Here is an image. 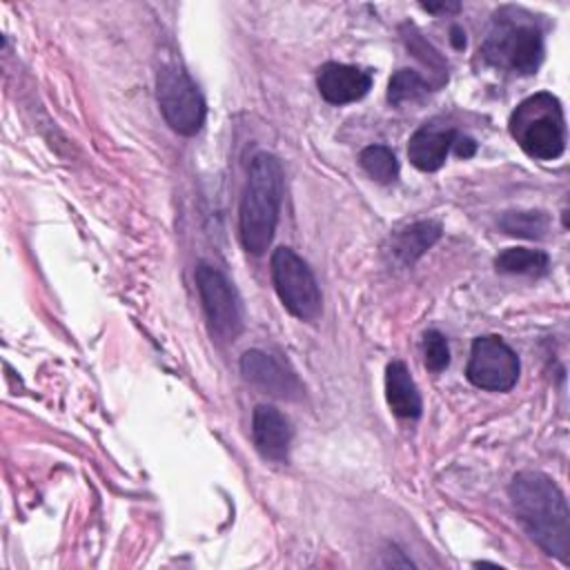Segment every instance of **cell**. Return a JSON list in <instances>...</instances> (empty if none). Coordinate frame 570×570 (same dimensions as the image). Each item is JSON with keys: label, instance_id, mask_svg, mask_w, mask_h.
I'll list each match as a JSON object with an SVG mask.
<instances>
[{"label": "cell", "instance_id": "cell-11", "mask_svg": "<svg viewBox=\"0 0 570 570\" xmlns=\"http://www.w3.org/2000/svg\"><path fill=\"white\" fill-rule=\"evenodd\" d=\"M459 131L454 127L439 125V120H430L421 125L407 142V158L419 171H436L443 167Z\"/></svg>", "mask_w": 570, "mask_h": 570}, {"label": "cell", "instance_id": "cell-4", "mask_svg": "<svg viewBox=\"0 0 570 570\" xmlns=\"http://www.w3.org/2000/svg\"><path fill=\"white\" fill-rule=\"evenodd\" d=\"M488 65L514 73H534L543 60V36L534 22L497 13L481 49Z\"/></svg>", "mask_w": 570, "mask_h": 570}, {"label": "cell", "instance_id": "cell-14", "mask_svg": "<svg viewBox=\"0 0 570 570\" xmlns=\"http://www.w3.org/2000/svg\"><path fill=\"white\" fill-rule=\"evenodd\" d=\"M441 238V225L434 220H419L401 229L392 240V252L403 265L416 263Z\"/></svg>", "mask_w": 570, "mask_h": 570}, {"label": "cell", "instance_id": "cell-12", "mask_svg": "<svg viewBox=\"0 0 570 570\" xmlns=\"http://www.w3.org/2000/svg\"><path fill=\"white\" fill-rule=\"evenodd\" d=\"M252 436L254 445L263 459L287 461L292 443V425L283 412L272 405H256L252 414Z\"/></svg>", "mask_w": 570, "mask_h": 570}, {"label": "cell", "instance_id": "cell-7", "mask_svg": "<svg viewBox=\"0 0 570 570\" xmlns=\"http://www.w3.org/2000/svg\"><path fill=\"white\" fill-rule=\"evenodd\" d=\"M196 285L200 292V301H203V309H205L212 336L225 343L234 341L243 330V312L232 283L216 267L207 263H198Z\"/></svg>", "mask_w": 570, "mask_h": 570}, {"label": "cell", "instance_id": "cell-19", "mask_svg": "<svg viewBox=\"0 0 570 570\" xmlns=\"http://www.w3.org/2000/svg\"><path fill=\"white\" fill-rule=\"evenodd\" d=\"M423 361L430 372H443L450 365V347L441 332L428 330L423 334Z\"/></svg>", "mask_w": 570, "mask_h": 570}, {"label": "cell", "instance_id": "cell-6", "mask_svg": "<svg viewBox=\"0 0 570 570\" xmlns=\"http://www.w3.org/2000/svg\"><path fill=\"white\" fill-rule=\"evenodd\" d=\"M158 107L167 125L180 136H194L205 125L207 107L196 82L176 65H165L156 78Z\"/></svg>", "mask_w": 570, "mask_h": 570}, {"label": "cell", "instance_id": "cell-5", "mask_svg": "<svg viewBox=\"0 0 570 570\" xmlns=\"http://www.w3.org/2000/svg\"><path fill=\"white\" fill-rule=\"evenodd\" d=\"M272 281L285 309L301 321H316L323 309L318 283L307 263L289 247L272 254Z\"/></svg>", "mask_w": 570, "mask_h": 570}, {"label": "cell", "instance_id": "cell-22", "mask_svg": "<svg viewBox=\"0 0 570 570\" xmlns=\"http://www.w3.org/2000/svg\"><path fill=\"white\" fill-rule=\"evenodd\" d=\"M450 33H452V36H450V42L454 45V49H463V47H465V33H463V29H461V27H452Z\"/></svg>", "mask_w": 570, "mask_h": 570}, {"label": "cell", "instance_id": "cell-10", "mask_svg": "<svg viewBox=\"0 0 570 570\" xmlns=\"http://www.w3.org/2000/svg\"><path fill=\"white\" fill-rule=\"evenodd\" d=\"M318 94L330 105H347L361 100L372 89V73L343 62H325L316 76Z\"/></svg>", "mask_w": 570, "mask_h": 570}, {"label": "cell", "instance_id": "cell-13", "mask_svg": "<svg viewBox=\"0 0 570 570\" xmlns=\"http://www.w3.org/2000/svg\"><path fill=\"white\" fill-rule=\"evenodd\" d=\"M385 399L390 410L401 419L421 416L423 401L419 387L403 361H392L385 367Z\"/></svg>", "mask_w": 570, "mask_h": 570}, {"label": "cell", "instance_id": "cell-17", "mask_svg": "<svg viewBox=\"0 0 570 570\" xmlns=\"http://www.w3.org/2000/svg\"><path fill=\"white\" fill-rule=\"evenodd\" d=\"M358 163H361L363 171L381 185H390L399 178V160H396L394 151L385 145L365 147L358 154Z\"/></svg>", "mask_w": 570, "mask_h": 570}, {"label": "cell", "instance_id": "cell-2", "mask_svg": "<svg viewBox=\"0 0 570 570\" xmlns=\"http://www.w3.org/2000/svg\"><path fill=\"white\" fill-rule=\"evenodd\" d=\"M283 167L274 154L261 151L249 163L247 185L238 209V234L243 247L261 256L267 252L283 203Z\"/></svg>", "mask_w": 570, "mask_h": 570}, {"label": "cell", "instance_id": "cell-23", "mask_svg": "<svg viewBox=\"0 0 570 570\" xmlns=\"http://www.w3.org/2000/svg\"><path fill=\"white\" fill-rule=\"evenodd\" d=\"M425 11H430V13H436V11H459V4L456 2H452V4H448V2H441V4H421Z\"/></svg>", "mask_w": 570, "mask_h": 570}, {"label": "cell", "instance_id": "cell-15", "mask_svg": "<svg viewBox=\"0 0 570 570\" xmlns=\"http://www.w3.org/2000/svg\"><path fill=\"white\" fill-rule=\"evenodd\" d=\"M497 272L521 274V276H543L550 267V258L541 249L508 247L494 258Z\"/></svg>", "mask_w": 570, "mask_h": 570}, {"label": "cell", "instance_id": "cell-3", "mask_svg": "<svg viewBox=\"0 0 570 570\" xmlns=\"http://www.w3.org/2000/svg\"><path fill=\"white\" fill-rule=\"evenodd\" d=\"M510 136L537 160H554L566 149V118L557 96L539 91L521 100L510 114Z\"/></svg>", "mask_w": 570, "mask_h": 570}, {"label": "cell", "instance_id": "cell-9", "mask_svg": "<svg viewBox=\"0 0 570 570\" xmlns=\"http://www.w3.org/2000/svg\"><path fill=\"white\" fill-rule=\"evenodd\" d=\"M240 372L245 381L256 385L258 390L281 396V399H298L303 394V385L292 370H287L276 356L263 350H247L240 356Z\"/></svg>", "mask_w": 570, "mask_h": 570}, {"label": "cell", "instance_id": "cell-21", "mask_svg": "<svg viewBox=\"0 0 570 570\" xmlns=\"http://www.w3.org/2000/svg\"><path fill=\"white\" fill-rule=\"evenodd\" d=\"M452 151L459 156V158H470V156H474V151H476V142L470 138V136H456V140H454V145H452Z\"/></svg>", "mask_w": 570, "mask_h": 570}, {"label": "cell", "instance_id": "cell-8", "mask_svg": "<svg viewBox=\"0 0 570 570\" xmlns=\"http://www.w3.org/2000/svg\"><path fill=\"white\" fill-rule=\"evenodd\" d=\"M519 356L517 352L494 334H485L472 341L470 361L465 376L472 385L488 392H508L519 379Z\"/></svg>", "mask_w": 570, "mask_h": 570}, {"label": "cell", "instance_id": "cell-20", "mask_svg": "<svg viewBox=\"0 0 570 570\" xmlns=\"http://www.w3.org/2000/svg\"><path fill=\"white\" fill-rule=\"evenodd\" d=\"M405 42H407L410 51H412L416 58H421L428 67L436 69V73H443V69H445L443 58L439 56V51H436L414 27H410V31L405 33Z\"/></svg>", "mask_w": 570, "mask_h": 570}, {"label": "cell", "instance_id": "cell-18", "mask_svg": "<svg viewBox=\"0 0 570 570\" xmlns=\"http://www.w3.org/2000/svg\"><path fill=\"white\" fill-rule=\"evenodd\" d=\"M430 85L412 69H399L387 85V100L392 105H403V102H414L428 94Z\"/></svg>", "mask_w": 570, "mask_h": 570}, {"label": "cell", "instance_id": "cell-1", "mask_svg": "<svg viewBox=\"0 0 570 570\" xmlns=\"http://www.w3.org/2000/svg\"><path fill=\"white\" fill-rule=\"evenodd\" d=\"M508 492L530 539L566 563L570 559V510L559 485L543 472L523 470L514 474Z\"/></svg>", "mask_w": 570, "mask_h": 570}, {"label": "cell", "instance_id": "cell-16", "mask_svg": "<svg viewBox=\"0 0 570 570\" xmlns=\"http://www.w3.org/2000/svg\"><path fill=\"white\" fill-rule=\"evenodd\" d=\"M499 227L508 234V236H519V238H543L548 227H550V218L543 212L537 209H519V212H503L499 216Z\"/></svg>", "mask_w": 570, "mask_h": 570}]
</instances>
